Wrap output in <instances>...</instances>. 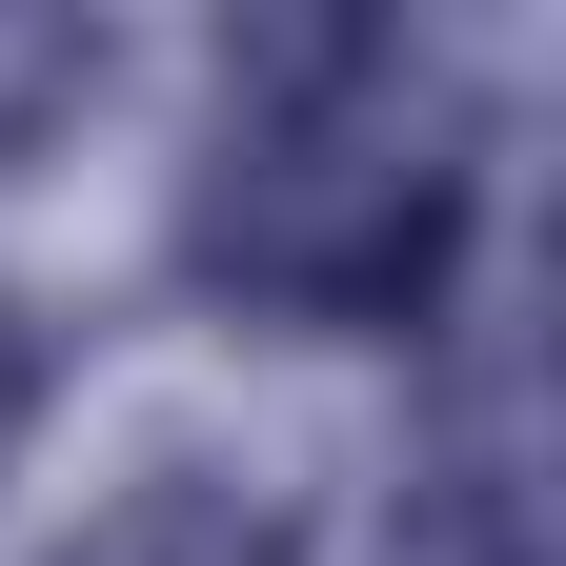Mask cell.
Wrapping results in <instances>:
<instances>
[{"label":"cell","instance_id":"obj_1","mask_svg":"<svg viewBox=\"0 0 566 566\" xmlns=\"http://www.w3.org/2000/svg\"><path fill=\"white\" fill-rule=\"evenodd\" d=\"M485 263V102L424 21H283L182 163V283L283 344H405Z\"/></svg>","mask_w":566,"mask_h":566},{"label":"cell","instance_id":"obj_2","mask_svg":"<svg viewBox=\"0 0 566 566\" xmlns=\"http://www.w3.org/2000/svg\"><path fill=\"white\" fill-rule=\"evenodd\" d=\"M41 566H324V546L243 465H122V485H82V526H61Z\"/></svg>","mask_w":566,"mask_h":566},{"label":"cell","instance_id":"obj_3","mask_svg":"<svg viewBox=\"0 0 566 566\" xmlns=\"http://www.w3.org/2000/svg\"><path fill=\"white\" fill-rule=\"evenodd\" d=\"M365 566H526V485H506V446H424V465H385Z\"/></svg>","mask_w":566,"mask_h":566},{"label":"cell","instance_id":"obj_4","mask_svg":"<svg viewBox=\"0 0 566 566\" xmlns=\"http://www.w3.org/2000/svg\"><path fill=\"white\" fill-rule=\"evenodd\" d=\"M82 102H102V21H41V0H0V163H41Z\"/></svg>","mask_w":566,"mask_h":566},{"label":"cell","instance_id":"obj_5","mask_svg":"<svg viewBox=\"0 0 566 566\" xmlns=\"http://www.w3.org/2000/svg\"><path fill=\"white\" fill-rule=\"evenodd\" d=\"M41 405H61V344H41V304H21V283H0V465L41 446Z\"/></svg>","mask_w":566,"mask_h":566}]
</instances>
